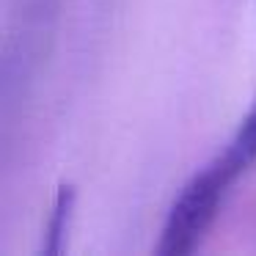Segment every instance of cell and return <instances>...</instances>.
Here are the masks:
<instances>
[{"label":"cell","instance_id":"cell-1","mask_svg":"<svg viewBox=\"0 0 256 256\" xmlns=\"http://www.w3.org/2000/svg\"><path fill=\"white\" fill-rule=\"evenodd\" d=\"M254 162H256V100L250 105V110L242 116V122H240L237 132L232 135V140L206 166H201L182 184V190L196 204L220 212L223 201L228 198L237 179L245 176L254 168Z\"/></svg>","mask_w":256,"mask_h":256},{"label":"cell","instance_id":"cell-2","mask_svg":"<svg viewBox=\"0 0 256 256\" xmlns=\"http://www.w3.org/2000/svg\"><path fill=\"white\" fill-rule=\"evenodd\" d=\"M72 210H74V188L72 184H61L56 201H52L50 218H47V228H44V250L47 254H61L64 250V240H66V232H69Z\"/></svg>","mask_w":256,"mask_h":256}]
</instances>
